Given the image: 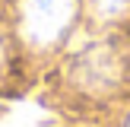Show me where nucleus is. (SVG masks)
<instances>
[{
    "label": "nucleus",
    "mask_w": 130,
    "mask_h": 127,
    "mask_svg": "<svg viewBox=\"0 0 130 127\" xmlns=\"http://www.w3.org/2000/svg\"><path fill=\"white\" fill-rule=\"evenodd\" d=\"M89 10L102 22H114V19H124L130 13V0H89Z\"/></svg>",
    "instance_id": "3"
},
{
    "label": "nucleus",
    "mask_w": 130,
    "mask_h": 127,
    "mask_svg": "<svg viewBox=\"0 0 130 127\" xmlns=\"http://www.w3.org/2000/svg\"><path fill=\"white\" fill-rule=\"evenodd\" d=\"M73 80L86 92H111L121 83V54L102 41H92L73 57Z\"/></svg>",
    "instance_id": "2"
},
{
    "label": "nucleus",
    "mask_w": 130,
    "mask_h": 127,
    "mask_svg": "<svg viewBox=\"0 0 130 127\" xmlns=\"http://www.w3.org/2000/svg\"><path fill=\"white\" fill-rule=\"evenodd\" d=\"M0 70H3V41H0Z\"/></svg>",
    "instance_id": "4"
},
{
    "label": "nucleus",
    "mask_w": 130,
    "mask_h": 127,
    "mask_svg": "<svg viewBox=\"0 0 130 127\" xmlns=\"http://www.w3.org/2000/svg\"><path fill=\"white\" fill-rule=\"evenodd\" d=\"M127 127H130V121H127Z\"/></svg>",
    "instance_id": "5"
},
{
    "label": "nucleus",
    "mask_w": 130,
    "mask_h": 127,
    "mask_svg": "<svg viewBox=\"0 0 130 127\" xmlns=\"http://www.w3.org/2000/svg\"><path fill=\"white\" fill-rule=\"evenodd\" d=\"M76 16V0H22V35L32 48L60 41Z\"/></svg>",
    "instance_id": "1"
}]
</instances>
